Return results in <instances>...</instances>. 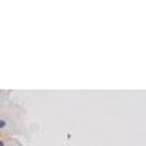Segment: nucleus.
I'll use <instances>...</instances> for the list:
<instances>
[{"mask_svg":"<svg viewBox=\"0 0 146 146\" xmlns=\"http://www.w3.org/2000/svg\"><path fill=\"white\" fill-rule=\"evenodd\" d=\"M6 126H7V122L4 121V119H0V131H2V130H4V128H6Z\"/></svg>","mask_w":146,"mask_h":146,"instance_id":"nucleus-1","label":"nucleus"},{"mask_svg":"<svg viewBox=\"0 0 146 146\" xmlns=\"http://www.w3.org/2000/svg\"><path fill=\"white\" fill-rule=\"evenodd\" d=\"M0 146H6V143H4V141H2V139H0Z\"/></svg>","mask_w":146,"mask_h":146,"instance_id":"nucleus-2","label":"nucleus"},{"mask_svg":"<svg viewBox=\"0 0 146 146\" xmlns=\"http://www.w3.org/2000/svg\"><path fill=\"white\" fill-rule=\"evenodd\" d=\"M0 139H2V131H0Z\"/></svg>","mask_w":146,"mask_h":146,"instance_id":"nucleus-3","label":"nucleus"},{"mask_svg":"<svg viewBox=\"0 0 146 146\" xmlns=\"http://www.w3.org/2000/svg\"><path fill=\"white\" fill-rule=\"evenodd\" d=\"M0 95H2V91H0Z\"/></svg>","mask_w":146,"mask_h":146,"instance_id":"nucleus-4","label":"nucleus"}]
</instances>
